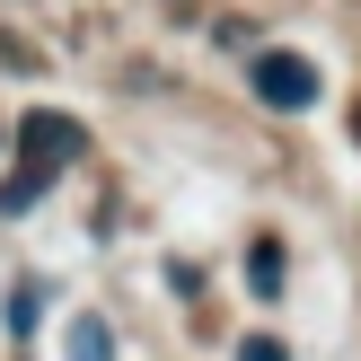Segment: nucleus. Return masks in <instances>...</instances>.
I'll return each mask as SVG.
<instances>
[{
    "label": "nucleus",
    "instance_id": "obj_4",
    "mask_svg": "<svg viewBox=\"0 0 361 361\" xmlns=\"http://www.w3.org/2000/svg\"><path fill=\"white\" fill-rule=\"evenodd\" d=\"M247 361H282V344H274V335H256V344H247Z\"/></svg>",
    "mask_w": 361,
    "mask_h": 361
},
{
    "label": "nucleus",
    "instance_id": "obj_1",
    "mask_svg": "<svg viewBox=\"0 0 361 361\" xmlns=\"http://www.w3.org/2000/svg\"><path fill=\"white\" fill-rule=\"evenodd\" d=\"M18 150H27V176H18V185H0V212H27L35 194H44L53 176H62V159L80 150V123H71V115H27Z\"/></svg>",
    "mask_w": 361,
    "mask_h": 361
},
{
    "label": "nucleus",
    "instance_id": "obj_2",
    "mask_svg": "<svg viewBox=\"0 0 361 361\" xmlns=\"http://www.w3.org/2000/svg\"><path fill=\"white\" fill-rule=\"evenodd\" d=\"M256 88H264V106H282V115H300V106L317 97V71L300 62V53H264V62H256Z\"/></svg>",
    "mask_w": 361,
    "mask_h": 361
},
{
    "label": "nucleus",
    "instance_id": "obj_3",
    "mask_svg": "<svg viewBox=\"0 0 361 361\" xmlns=\"http://www.w3.org/2000/svg\"><path fill=\"white\" fill-rule=\"evenodd\" d=\"M71 361H115V353H106V326H97V317L71 335Z\"/></svg>",
    "mask_w": 361,
    "mask_h": 361
}]
</instances>
